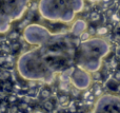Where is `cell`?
<instances>
[{
    "mask_svg": "<svg viewBox=\"0 0 120 113\" xmlns=\"http://www.w3.org/2000/svg\"><path fill=\"white\" fill-rule=\"evenodd\" d=\"M109 32H110V30H109V27H105V25H100V27H98L97 29H96V34L99 36L108 35Z\"/></svg>",
    "mask_w": 120,
    "mask_h": 113,
    "instance_id": "52a82bcc",
    "label": "cell"
},
{
    "mask_svg": "<svg viewBox=\"0 0 120 113\" xmlns=\"http://www.w3.org/2000/svg\"><path fill=\"white\" fill-rule=\"evenodd\" d=\"M95 112H120V96L112 94L102 95L95 106Z\"/></svg>",
    "mask_w": 120,
    "mask_h": 113,
    "instance_id": "7a4b0ae2",
    "label": "cell"
},
{
    "mask_svg": "<svg viewBox=\"0 0 120 113\" xmlns=\"http://www.w3.org/2000/svg\"><path fill=\"white\" fill-rule=\"evenodd\" d=\"M91 76L82 70L76 69L72 75V82L78 89H86L91 85Z\"/></svg>",
    "mask_w": 120,
    "mask_h": 113,
    "instance_id": "3957f363",
    "label": "cell"
},
{
    "mask_svg": "<svg viewBox=\"0 0 120 113\" xmlns=\"http://www.w3.org/2000/svg\"><path fill=\"white\" fill-rule=\"evenodd\" d=\"M89 1H91V2H97V1H99V0H89Z\"/></svg>",
    "mask_w": 120,
    "mask_h": 113,
    "instance_id": "8fae6325",
    "label": "cell"
},
{
    "mask_svg": "<svg viewBox=\"0 0 120 113\" xmlns=\"http://www.w3.org/2000/svg\"><path fill=\"white\" fill-rule=\"evenodd\" d=\"M90 35L91 34L89 33V32H83V33H81V40H83V41H85V40H87V38L90 37Z\"/></svg>",
    "mask_w": 120,
    "mask_h": 113,
    "instance_id": "9c48e42d",
    "label": "cell"
},
{
    "mask_svg": "<svg viewBox=\"0 0 120 113\" xmlns=\"http://www.w3.org/2000/svg\"><path fill=\"white\" fill-rule=\"evenodd\" d=\"M100 19H101V15H100L99 12H97V11H93V12L90 14V20L93 23L99 22Z\"/></svg>",
    "mask_w": 120,
    "mask_h": 113,
    "instance_id": "8992f818",
    "label": "cell"
},
{
    "mask_svg": "<svg viewBox=\"0 0 120 113\" xmlns=\"http://www.w3.org/2000/svg\"><path fill=\"white\" fill-rule=\"evenodd\" d=\"M110 52V44L101 38H93L82 42L80 46V57L78 62L83 65L90 60H102Z\"/></svg>",
    "mask_w": 120,
    "mask_h": 113,
    "instance_id": "6da1fadb",
    "label": "cell"
},
{
    "mask_svg": "<svg viewBox=\"0 0 120 113\" xmlns=\"http://www.w3.org/2000/svg\"><path fill=\"white\" fill-rule=\"evenodd\" d=\"M114 78L117 80L118 82H120V68L119 69H117L116 71H115V73H114Z\"/></svg>",
    "mask_w": 120,
    "mask_h": 113,
    "instance_id": "ba28073f",
    "label": "cell"
},
{
    "mask_svg": "<svg viewBox=\"0 0 120 113\" xmlns=\"http://www.w3.org/2000/svg\"><path fill=\"white\" fill-rule=\"evenodd\" d=\"M102 1H103V2H110L111 0H102Z\"/></svg>",
    "mask_w": 120,
    "mask_h": 113,
    "instance_id": "7c38bea8",
    "label": "cell"
},
{
    "mask_svg": "<svg viewBox=\"0 0 120 113\" xmlns=\"http://www.w3.org/2000/svg\"><path fill=\"white\" fill-rule=\"evenodd\" d=\"M45 105H46V109H48V110H51L53 108V106H52V104H51V103H46Z\"/></svg>",
    "mask_w": 120,
    "mask_h": 113,
    "instance_id": "30bf717a",
    "label": "cell"
},
{
    "mask_svg": "<svg viewBox=\"0 0 120 113\" xmlns=\"http://www.w3.org/2000/svg\"><path fill=\"white\" fill-rule=\"evenodd\" d=\"M86 27H87L86 23L83 20H77L76 22H75L74 27H73V33H74L75 35H80L81 33L84 32Z\"/></svg>",
    "mask_w": 120,
    "mask_h": 113,
    "instance_id": "277c9868",
    "label": "cell"
},
{
    "mask_svg": "<svg viewBox=\"0 0 120 113\" xmlns=\"http://www.w3.org/2000/svg\"><path fill=\"white\" fill-rule=\"evenodd\" d=\"M118 86H119V82H117L115 78H110V79L106 82V87H108L110 90H114V91H116L117 90V88H118Z\"/></svg>",
    "mask_w": 120,
    "mask_h": 113,
    "instance_id": "5b68a950",
    "label": "cell"
}]
</instances>
